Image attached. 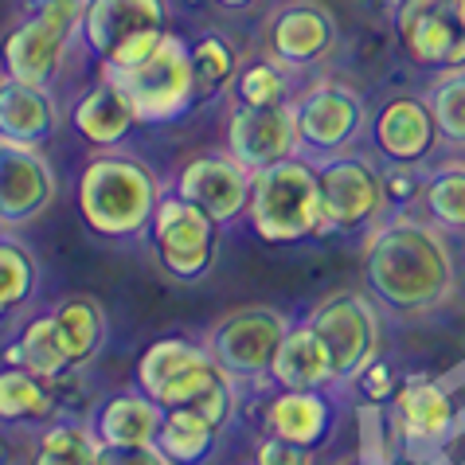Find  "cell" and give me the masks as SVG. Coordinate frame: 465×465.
I'll return each mask as SVG.
<instances>
[{"mask_svg": "<svg viewBox=\"0 0 465 465\" xmlns=\"http://www.w3.org/2000/svg\"><path fill=\"white\" fill-rule=\"evenodd\" d=\"M0 415H5V422L47 419L51 415L47 380H40L28 368H5L0 371Z\"/></svg>", "mask_w": 465, "mask_h": 465, "instance_id": "4dcf8cb0", "label": "cell"}, {"mask_svg": "<svg viewBox=\"0 0 465 465\" xmlns=\"http://www.w3.org/2000/svg\"><path fill=\"white\" fill-rule=\"evenodd\" d=\"M376 5H380V8H387V12H391V16H395V8L403 5V0H376Z\"/></svg>", "mask_w": 465, "mask_h": 465, "instance_id": "60d3db41", "label": "cell"}, {"mask_svg": "<svg viewBox=\"0 0 465 465\" xmlns=\"http://www.w3.org/2000/svg\"><path fill=\"white\" fill-rule=\"evenodd\" d=\"M192 59H196V74H200L203 94H219V90L235 86L239 59L219 32H200L196 40H192Z\"/></svg>", "mask_w": 465, "mask_h": 465, "instance_id": "836d02e7", "label": "cell"}, {"mask_svg": "<svg viewBox=\"0 0 465 465\" xmlns=\"http://www.w3.org/2000/svg\"><path fill=\"white\" fill-rule=\"evenodd\" d=\"M454 12H458V20H461V28H465V0H454Z\"/></svg>", "mask_w": 465, "mask_h": 465, "instance_id": "b9f144b4", "label": "cell"}, {"mask_svg": "<svg viewBox=\"0 0 465 465\" xmlns=\"http://www.w3.org/2000/svg\"><path fill=\"white\" fill-rule=\"evenodd\" d=\"M102 442L83 422H55L40 438L32 465H98Z\"/></svg>", "mask_w": 465, "mask_h": 465, "instance_id": "d6a6232c", "label": "cell"}, {"mask_svg": "<svg viewBox=\"0 0 465 465\" xmlns=\"http://www.w3.org/2000/svg\"><path fill=\"white\" fill-rule=\"evenodd\" d=\"M266 55L286 63L290 71H313L337 55L341 24L321 0H282L262 24Z\"/></svg>", "mask_w": 465, "mask_h": 465, "instance_id": "7c38bea8", "label": "cell"}, {"mask_svg": "<svg viewBox=\"0 0 465 465\" xmlns=\"http://www.w3.org/2000/svg\"><path fill=\"white\" fill-rule=\"evenodd\" d=\"M419 200L434 227L465 235V161H446L426 173Z\"/></svg>", "mask_w": 465, "mask_h": 465, "instance_id": "484cf974", "label": "cell"}, {"mask_svg": "<svg viewBox=\"0 0 465 465\" xmlns=\"http://www.w3.org/2000/svg\"><path fill=\"white\" fill-rule=\"evenodd\" d=\"M399 383H403V380H395V368L387 364L383 356H376V360H371V364L360 371V376L348 383V387L356 391L360 403H368V407H387V403L395 399Z\"/></svg>", "mask_w": 465, "mask_h": 465, "instance_id": "e575fe53", "label": "cell"}, {"mask_svg": "<svg viewBox=\"0 0 465 465\" xmlns=\"http://www.w3.org/2000/svg\"><path fill=\"white\" fill-rule=\"evenodd\" d=\"M219 8H231V12H242V8H254L258 0H215Z\"/></svg>", "mask_w": 465, "mask_h": 465, "instance_id": "f35d334b", "label": "cell"}, {"mask_svg": "<svg viewBox=\"0 0 465 465\" xmlns=\"http://www.w3.org/2000/svg\"><path fill=\"white\" fill-rule=\"evenodd\" d=\"M309 325L321 332V341L329 344L332 364H337V387H348L383 348V325H380V305L371 302V293L341 290L325 297Z\"/></svg>", "mask_w": 465, "mask_h": 465, "instance_id": "30bf717a", "label": "cell"}, {"mask_svg": "<svg viewBox=\"0 0 465 465\" xmlns=\"http://www.w3.org/2000/svg\"><path fill=\"white\" fill-rule=\"evenodd\" d=\"M387 422H391L395 442L422 454V450H442L458 434V403L454 391L430 376H407L399 383L395 399L387 403Z\"/></svg>", "mask_w": 465, "mask_h": 465, "instance_id": "4fadbf2b", "label": "cell"}, {"mask_svg": "<svg viewBox=\"0 0 465 465\" xmlns=\"http://www.w3.org/2000/svg\"><path fill=\"white\" fill-rule=\"evenodd\" d=\"M161 184L145 161L129 153L102 149L79 173V212L83 223L102 239L145 235L161 203Z\"/></svg>", "mask_w": 465, "mask_h": 465, "instance_id": "7a4b0ae2", "label": "cell"}, {"mask_svg": "<svg viewBox=\"0 0 465 465\" xmlns=\"http://www.w3.org/2000/svg\"><path fill=\"white\" fill-rule=\"evenodd\" d=\"M203 356H208V344H196V341H188V337L153 341L145 352H141V360H137V387L149 399H157V391H161L164 383H173L180 371L192 368Z\"/></svg>", "mask_w": 465, "mask_h": 465, "instance_id": "83f0119b", "label": "cell"}, {"mask_svg": "<svg viewBox=\"0 0 465 465\" xmlns=\"http://www.w3.org/2000/svg\"><path fill=\"white\" fill-rule=\"evenodd\" d=\"M153 446L169 458V465H208L219 446V426H212L208 419L188 407L164 411Z\"/></svg>", "mask_w": 465, "mask_h": 465, "instance_id": "d4e9b609", "label": "cell"}, {"mask_svg": "<svg viewBox=\"0 0 465 465\" xmlns=\"http://www.w3.org/2000/svg\"><path fill=\"white\" fill-rule=\"evenodd\" d=\"M270 387L282 391H313V387H337V364H332L329 344L321 332L309 325H290L286 341H282L274 364H270Z\"/></svg>", "mask_w": 465, "mask_h": 465, "instance_id": "7402d4cb", "label": "cell"}, {"mask_svg": "<svg viewBox=\"0 0 465 465\" xmlns=\"http://www.w3.org/2000/svg\"><path fill=\"white\" fill-rule=\"evenodd\" d=\"M40 290V258L28 242H20L12 231L0 239V309L12 321Z\"/></svg>", "mask_w": 465, "mask_h": 465, "instance_id": "4316f807", "label": "cell"}, {"mask_svg": "<svg viewBox=\"0 0 465 465\" xmlns=\"http://www.w3.org/2000/svg\"><path fill=\"white\" fill-rule=\"evenodd\" d=\"M251 180L254 173L242 164L235 153H200L192 157L176 176V192L192 203H200L215 223H235L239 215H247L251 203Z\"/></svg>", "mask_w": 465, "mask_h": 465, "instance_id": "2e32d148", "label": "cell"}, {"mask_svg": "<svg viewBox=\"0 0 465 465\" xmlns=\"http://www.w3.org/2000/svg\"><path fill=\"white\" fill-rule=\"evenodd\" d=\"M118 79L129 90V98H134L141 122H149V125L184 118L196 106V98L203 94L196 59H192V44L180 40L176 32L164 35V44L145 63L118 71Z\"/></svg>", "mask_w": 465, "mask_h": 465, "instance_id": "8992f818", "label": "cell"}, {"mask_svg": "<svg viewBox=\"0 0 465 465\" xmlns=\"http://www.w3.org/2000/svg\"><path fill=\"white\" fill-rule=\"evenodd\" d=\"M98 465H169V458L161 454L157 446H102Z\"/></svg>", "mask_w": 465, "mask_h": 465, "instance_id": "74e56055", "label": "cell"}, {"mask_svg": "<svg viewBox=\"0 0 465 465\" xmlns=\"http://www.w3.org/2000/svg\"><path fill=\"white\" fill-rule=\"evenodd\" d=\"M290 332L286 313L270 305H242L231 309L208 329V352L231 380L239 383H266L282 341Z\"/></svg>", "mask_w": 465, "mask_h": 465, "instance_id": "9c48e42d", "label": "cell"}, {"mask_svg": "<svg viewBox=\"0 0 465 465\" xmlns=\"http://www.w3.org/2000/svg\"><path fill=\"white\" fill-rule=\"evenodd\" d=\"M219 227L200 203L184 200L180 192L161 196L157 212L149 223V247L157 254L161 270H169L180 282H200L212 274L215 254H219Z\"/></svg>", "mask_w": 465, "mask_h": 465, "instance_id": "ba28073f", "label": "cell"}, {"mask_svg": "<svg viewBox=\"0 0 465 465\" xmlns=\"http://www.w3.org/2000/svg\"><path fill=\"white\" fill-rule=\"evenodd\" d=\"M231 94H235V102H247V106H282V102H293L290 67L278 63L274 55L242 63Z\"/></svg>", "mask_w": 465, "mask_h": 465, "instance_id": "f546056e", "label": "cell"}, {"mask_svg": "<svg viewBox=\"0 0 465 465\" xmlns=\"http://www.w3.org/2000/svg\"><path fill=\"white\" fill-rule=\"evenodd\" d=\"M71 118H74V129H79L94 149H118L122 141L134 134V125H141L134 98H129V90L122 86L118 71H110V67H102L98 79L79 94Z\"/></svg>", "mask_w": 465, "mask_h": 465, "instance_id": "d6986e66", "label": "cell"}, {"mask_svg": "<svg viewBox=\"0 0 465 465\" xmlns=\"http://www.w3.org/2000/svg\"><path fill=\"white\" fill-rule=\"evenodd\" d=\"M247 219L262 242H302L321 235L325 200H321L317 164L297 153V157H286L262 173H254Z\"/></svg>", "mask_w": 465, "mask_h": 465, "instance_id": "3957f363", "label": "cell"}, {"mask_svg": "<svg viewBox=\"0 0 465 465\" xmlns=\"http://www.w3.org/2000/svg\"><path fill=\"white\" fill-rule=\"evenodd\" d=\"M254 465H313V450L293 446L278 434H262L254 446Z\"/></svg>", "mask_w": 465, "mask_h": 465, "instance_id": "8d00e7d4", "label": "cell"}, {"mask_svg": "<svg viewBox=\"0 0 465 465\" xmlns=\"http://www.w3.org/2000/svg\"><path fill=\"white\" fill-rule=\"evenodd\" d=\"M395 35L419 67H465V28L454 0H403L395 8Z\"/></svg>", "mask_w": 465, "mask_h": 465, "instance_id": "9a60e30c", "label": "cell"}, {"mask_svg": "<svg viewBox=\"0 0 465 465\" xmlns=\"http://www.w3.org/2000/svg\"><path fill=\"white\" fill-rule=\"evenodd\" d=\"M426 106H430L438 134L446 145L465 149V67H450L426 90Z\"/></svg>", "mask_w": 465, "mask_h": 465, "instance_id": "1f68e13d", "label": "cell"}, {"mask_svg": "<svg viewBox=\"0 0 465 465\" xmlns=\"http://www.w3.org/2000/svg\"><path fill=\"white\" fill-rule=\"evenodd\" d=\"M422 180L426 173H419V164H387V173H383L387 212H407L422 196Z\"/></svg>", "mask_w": 465, "mask_h": 465, "instance_id": "d590c367", "label": "cell"}, {"mask_svg": "<svg viewBox=\"0 0 465 465\" xmlns=\"http://www.w3.org/2000/svg\"><path fill=\"white\" fill-rule=\"evenodd\" d=\"M458 286L454 251L446 231L430 219L387 212L364 239V290L371 302L399 317H422Z\"/></svg>", "mask_w": 465, "mask_h": 465, "instance_id": "6da1fadb", "label": "cell"}, {"mask_svg": "<svg viewBox=\"0 0 465 465\" xmlns=\"http://www.w3.org/2000/svg\"><path fill=\"white\" fill-rule=\"evenodd\" d=\"M274 399L262 411L266 434H278L293 446L321 450L337 430V399L329 395V387H313V391H282L274 387Z\"/></svg>", "mask_w": 465, "mask_h": 465, "instance_id": "ffe728a7", "label": "cell"}, {"mask_svg": "<svg viewBox=\"0 0 465 465\" xmlns=\"http://www.w3.org/2000/svg\"><path fill=\"white\" fill-rule=\"evenodd\" d=\"M59 129V102L47 86H32L5 74L0 83V141L20 149H40Z\"/></svg>", "mask_w": 465, "mask_h": 465, "instance_id": "44dd1931", "label": "cell"}, {"mask_svg": "<svg viewBox=\"0 0 465 465\" xmlns=\"http://www.w3.org/2000/svg\"><path fill=\"white\" fill-rule=\"evenodd\" d=\"M161 419L164 411L137 387V391H122V395H110L106 403H98L94 415H90V430H94L102 446H118V450L153 446Z\"/></svg>", "mask_w": 465, "mask_h": 465, "instance_id": "603a6c76", "label": "cell"}, {"mask_svg": "<svg viewBox=\"0 0 465 465\" xmlns=\"http://www.w3.org/2000/svg\"><path fill=\"white\" fill-rule=\"evenodd\" d=\"M20 348H24V368L35 371L40 380L47 383H55L63 376H71V356H67V348H63V337H59V329H55V317L44 313V317H35L24 325L20 332Z\"/></svg>", "mask_w": 465, "mask_h": 465, "instance_id": "f1b7e54d", "label": "cell"}, {"mask_svg": "<svg viewBox=\"0 0 465 465\" xmlns=\"http://www.w3.org/2000/svg\"><path fill=\"white\" fill-rule=\"evenodd\" d=\"M352 465H387V458L383 454H364V458H356Z\"/></svg>", "mask_w": 465, "mask_h": 465, "instance_id": "ab89813d", "label": "cell"}, {"mask_svg": "<svg viewBox=\"0 0 465 465\" xmlns=\"http://www.w3.org/2000/svg\"><path fill=\"white\" fill-rule=\"evenodd\" d=\"M169 35V0H90L83 47L102 67L129 71L145 63Z\"/></svg>", "mask_w": 465, "mask_h": 465, "instance_id": "5b68a950", "label": "cell"}, {"mask_svg": "<svg viewBox=\"0 0 465 465\" xmlns=\"http://www.w3.org/2000/svg\"><path fill=\"white\" fill-rule=\"evenodd\" d=\"M368 134L387 164H422L430 161V153L442 141L426 98H411V94L387 98L376 110V118H371Z\"/></svg>", "mask_w": 465, "mask_h": 465, "instance_id": "e0dca14e", "label": "cell"}, {"mask_svg": "<svg viewBox=\"0 0 465 465\" xmlns=\"http://www.w3.org/2000/svg\"><path fill=\"white\" fill-rule=\"evenodd\" d=\"M51 317H55L63 348H67V356H71V368L74 371L86 368L90 360L102 352L106 332H110V317H106V309H102V302L90 293H71L51 309Z\"/></svg>", "mask_w": 465, "mask_h": 465, "instance_id": "cb8c5ba5", "label": "cell"}, {"mask_svg": "<svg viewBox=\"0 0 465 465\" xmlns=\"http://www.w3.org/2000/svg\"><path fill=\"white\" fill-rule=\"evenodd\" d=\"M55 188L59 180L47 157H40L35 149L0 145V219L8 231L40 215L55 200Z\"/></svg>", "mask_w": 465, "mask_h": 465, "instance_id": "ac0fdd59", "label": "cell"}, {"mask_svg": "<svg viewBox=\"0 0 465 465\" xmlns=\"http://www.w3.org/2000/svg\"><path fill=\"white\" fill-rule=\"evenodd\" d=\"M227 153H235L251 173H262L270 164L297 157V153H302V137H297L293 102H282V106H247V102H231Z\"/></svg>", "mask_w": 465, "mask_h": 465, "instance_id": "5bb4252c", "label": "cell"}, {"mask_svg": "<svg viewBox=\"0 0 465 465\" xmlns=\"http://www.w3.org/2000/svg\"><path fill=\"white\" fill-rule=\"evenodd\" d=\"M90 0H28L5 40V74L32 86H55L71 47L83 40Z\"/></svg>", "mask_w": 465, "mask_h": 465, "instance_id": "277c9868", "label": "cell"}, {"mask_svg": "<svg viewBox=\"0 0 465 465\" xmlns=\"http://www.w3.org/2000/svg\"><path fill=\"white\" fill-rule=\"evenodd\" d=\"M321 173V200L332 231H371L387 215L383 169L364 153L348 149L341 157L317 164Z\"/></svg>", "mask_w": 465, "mask_h": 465, "instance_id": "8fae6325", "label": "cell"}, {"mask_svg": "<svg viewBox=\"0 0 465 465\" xmlns=\"http://www.w3.org/2000/svg\"><path fill=\"white\" fill-rule=\"evenodd\" d=\"M297 110V137H302V157L313 164L341 157V153L356 149L360 134L371 125L368 122V102L360 90L337 79H317L293 98Z\"/></svg>", "mask_w": 465, "mask_h": 465, "instance_id": "52a82bcc", "label": "cell"}]
</instances>
